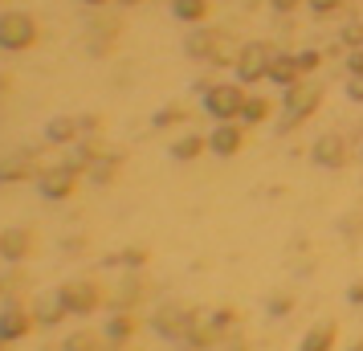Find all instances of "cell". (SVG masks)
<instances>
[{
    "label": "cell",
    "mask_w": 363,
    "mask_h": 351,
    "mask_svg": "<svg viewBox=\"0 0 363 351\" xmlns=\"http://www.w3.org/2000/svg\"><path fill=\"white\" fill-rule=\"evenodd\" d=\"M269 111H274V102H269V99H262V94H249L245 111H241V123H245V127L265 123V118H269Z\"/></svg>",
    "instance_id": "20"
},
{
    "label": "cell",
    "mask_w": 363,
    "mask_h": 351,
    "mask_svg": "<svg viewBox=\"0 0 363 351\" xmlns=\"http://www.w3.org/2000/svg\"><path fill=\"white\" fill-rule=\"evenodd\" d=\"M172 13L184 25H204L208 21V0H172Z\"/></svg>",
    "instance_id": "16"
},
{
    "label": "cell",
    "mask_w": 363,
    "mask_h": 351,
    "mask_svg": "<svg viewBox=\"0 0 363 351\" xmlns=\"http://www.w3.org/2000/svg\"><path fill=\"white\" fill-rule=\"evenodd\" d=\"M78 131H82L78 118H50L45 139H50V143H78Z\"/></svg>",
    "instance_id": "17"
},
{
    "label": "cell",
    "mask_w": 363,
    "mask_h": 351,
    "mask_svg": "<svg viewBox=\"0 0 363 351\" xmlns=\"http://www.w3.org/2000/svg\"><path fill=\"white\" fill-rule=\"evenodd\" d=\"M37 188H41L45 201H66V196H74V188H78V164L45 167V172L37 176Z\"/></svg>",
    "instance_id": "5"
},
{
    "label": "cell",
    "mask_w": 363,
    "mask_h": 351,
    "mask_svg": "<svg viewBox=\"0 0 363 351\" xmlns=\"http://www.w3.org/2000/svg\"><path fill=\"white\" fill-rule=\"evenodd\" d=\"M33 323L37 318H33V311H29L25 302H4V306H0V339H4V343L25 339Z\"/></svg>",
    "instance_id": "7"
},
{
    "label": "cell",
    "mask_w": 363,
    "mask_h": 351,
    "mask_svg": "<svg viewBox=\"0 0 363 351\" xmlns=\"http://www.w3.org/2000/svg\"><path fill=\"white\" fill-rule=\"evenodd\" d=\"M245 147V123L237 118V123H216L213 135H208V151L216 155H237V151Z\"/></svg>",
    "instance_id": "9"
},
{
    "label": "cell",
    "mask_w": 363,
    "mask_h": 351,
    "mask_svg": "<svg viewBox=\"0 0 363 351\" xmlns=\"http://www.w3.org/2000/svg\"><path fill=\"white\" fill-rule=\"evenodd\" d=\"M343 37H347V41H363V25H355V29H347Z\"/></svg>",
    "instance_id": "29"
},
{
    "label": "cell",
    "mask_w": 363,
    "mask_h": 351,
    "mask_svg": "<svg viewBox=\"0 0 363 351\" xmlns=\"http://www.w3.org/2000/svg\"><path fill=\"white\" fill-rule=\"evenodd\" d=\"M347 99L363 102V74H351V78H347Z\"/></svg>",
    "instance_id": "24"
},
{
    "label": "cell",
    "mask_w": 363,
    "mask_h": 351,
    "mask_svg": "<svg viewBox=\"0 0 363 351\" xmlns=\"http://www.w3.org/2000/svg\"><path fill=\"white\" fill-rule=\"evenodd\" d=\"M359 160H363V147H359Z\"/></svg>",
    "instance_id": "34"
},
{
    "label": "cell",
    "mask_w": 363,
    "mask_h": 351,
    "mask_svg": "<svg viewBox=\"0 0 363 351\" xmlns=\"http://www.w3.org/2000/svg\"><path fill=\"white\" fill-rule=\"evenodd\" d=\"M318 102H323V90H318V86H311V82L290 86V90H286V123H281V127L290 131V127H298L302 118H311V111L318 106Z\"/></svg>",
    "instance_id": "3"
},
{
    "label": "cell",
    "mask_w": 363,
    "mask_h": 351,
    "mask_svg": "<svg viewBox=\"0 0 363 351\" xmlns=\"http://www.w3.org/2000/svg\"><path fill=\"white\" fill-rule=\"evenodd\" d=\"M347 69H351V74H363V50H355L347 57Z\"/></svg>",
    "instance_id": "27"
},
{
    "label": "cell",
    "mask_w": 363,
    "mask_h": 351,
    "mask_svg": "<svg viewBox=\"0 0 363 351\" xmlns=\"http://www.w3.org/2000/svg\"><path fill=\"white\" fill-rule=\"evenodd\" d=\"M0 351H4V339H0Z\"/></svg>",
    "instance_id": "33"
},
{
    "label": "cell",
    "mask_w": 363,
    "mask_h": 351,
    "mask_svg": "<svg viewBox=\"0 0 363 351\" xmlns=\"http://www.w3.org/2000/svg\"><path fill=\"white\" fill-rule=\"evenodd\" d=\"M57 302H62V311H69V315H90L102 302V290L94 282H66L57 290Z\"/></svg>",
    "instance_id": "6"
},
{
    "label": "cell",
    "mask_w": 363,
    "mask_h": 351,
    "mask_svg": "<svg viewBox=\"0 0 363 351\" xmlns=\"http://www.w3.org/2000/svg\"><path fill=\"white\" fill-rule=\"evenodd\" d=\"M220 45H229V33H220V29H204V33L188 37V53H192V57H204V62H213V66L229 62V53L220 50Z\"/></svg>",
    "instance_id": "8"
},
{
    "label": "cell",
    "mask_w": 363,
    "mask_h": 351,
    "mask_svg": "<svg viewBox=\"0 0 363 351\" xmlns=\"http://www.w3.org/2000/svg\"><path fill=\"white\" fill-rule=\"evenodd\" d=\"M106 347V339L94 331H78V335H69L66 343H62V351H102Z\"/></svg>",
    "instance_id": "21"
},
{
    "label": "cell",
    "mask_w": 363,
    "mask_h": 351,
    "mask_svg": "<svg viewBox=\"0 0 363 351\" xmlns=\"http://www.w3.org/2000/svg\"><path fill=\"white\" fill-rule=\"evenodd\" d=\"M286 311H294V299H286V294H274V306H269V315H286Z\"/></svg>",
    "instance_id": "25"
},
{
    "label": "cell",
    "mask_w": 363,
    "mask_h": 351,
    "mask_svg": "<svg viewBox=\"0 0 363 351\" xmlns=\"http://www.w3.org/2000/svg\"><path fill=\"white\" fill-rule=\"evenodd\" d=\"M306 4H311V9L318 13V17H330V13L347 9V0H306Z\"/></svg>",
    "instance_id": "23"
},
{
    "label": "cell",
    "mask_w": 363,
    "mask_h": 351,
    "mask_svg": "<svg viewBox=\"0 0 363 351\" xmlns=\"http://www.w3.org/2000/svg\"><path fill=\"white\" fill-rule=\"evenodd\" d=\"M29 250H33V233H29V229H9V233H0V257L21 262V257H29Z\"/></svg>",
    "instance_id": "13"
},
{
    "label": "cell",
    "mask_w": 363,
    "mask_h": 351,
    "mask_svg": "<svg viewBox=\"0 0 363 351\" xmlns=\"http://www.w3.org/2000/svg\"><path fill=\"white\" fill-rule=\"evenodd\" d=\"M208 151V135H184L172 143V160H196Z\"/></svg>",
    "instance_id": "19"
},
{
    "label": "cell",
    "mask_w": 363,
    "mask_h": 351,
    "mask_svg": "<svg viewBox=\"0 0 363 351\" xmlns=\"http://www.w3.org/2000/svg\"><path fill=\"white\" fill-rule=\"evenodd\" d=\"M41 41V29L29 13H0V50H33Z\"/></svg>",
    "instance_id": "2"
},
{
    "label": "cell",
    "mask_w": 363,
    "mask_h": 351,
    "mask_svg": "<svg viewBox=\"0 0 363 351\" xmlns=\"http://www.w3.org/2000/svg\"><path fill=\"white\" fill-rule=\"evenodd\" d=\"M314 164H323V167H347V164H351V143H347V139H339V135L318 139V147H314Z\"/></svg>",
    "instance_id": "11"
},
{
    "label": "cell",
    "mask_w": 363,
    "mask_h": 351,
    "mask_svg": "<svg viewBox=\"0 0 363 351\" xmlns=\"http://www.w3.org/2000/svg\"><path fill=\"white\" fill-rule=\"evenodd\" d=\"M184 115H188L184 106H164V111L155 115V127H176V123H184Z\"/></svg>",
    "instance_id": "22"
},
{
    "label": "cell",
    "mask_w": 363,
    "mask_h": 351,
    "mask_svg": "<svg viewBox=\"0 0 363 351\" xmlns=\"http://www.w3.org/2000/svg\"><path fill=\"white\" fill-rule=\"evenodd\" d=\"M135 327H139V323H135V318L127 315V311H118V315L111 318V323H106V343L123 347V343H127V339L135 335Z\"/></svg>",
    "instance_id": "18"
},
{
    "label": "cell",
    "mask_w": 363,
    "mask_h": 351,
    "mask_svg": "<svg viewBox=\"0 0 363 351\" xmlns=\"http://www.w3.org/2000/svg\"><path fill=\"white\" fill-rule=\"evenodd\" d=\"M306 78V62H302V53H278L274 57V66H269V82H278V86H298Z\"/></svg>",
    "instance_id": "10"
},
{
    "label": "cell",
    "mask_w": 363,
    "mask_h": 351,
    "mask_svg": "<svg viewBox=\"0 0 363 351\" xmlns=\"http://www.w3.org/2000/svg\"><path fill=\"white\" fill-rule=\"evenodd\" d=\"M86 4H94V9H102V4H111V0H86Z\"/></svg>",
    "instance_id": "31"
},
{
    "label": "cell",
    "mask_w": 363,
    "mask_h": 351,
    "mask_svg": "<svg viewBox=\"0 0 363 351\" xmlns=\"http://www.w3.org/2000/svg\"><path fill=\"white\" fill-rule=\"evenodd\" d=\"M347 299H351V302H363V282L351 286V290H347Z\"/></svg>",
    "instance_id": "28"
},
{
    "label": "cell",
    "mask_w": 363,
    "mask_h": 351,
    "mask_svg": "<svg viewBox=\"0 0 363 351\" xmlns=\"http://www.w3.org/2000/svg\"><path fill=\"white\" fill-rule=\"evenodd\" d=\"M269 4H274V13H294L302 0H269Z\"/></svg>",
    "instance_id": "26"
},
{
    "label": "cell",
    "mask_w": 363,
    "mask_h": 351,
    "mask_svg": "<svg viewBox=\"0 0 363 351\" xmlns=\"http://www.w3.org/2000/svg\"><path fill=\"white\" fill-rule=\"evenodd\" d=\"M225 351H249V347L241 343V339H225Z\"/></svg>",
    "instance_id": "30"
},
{
    "label": "cell",
    "mask_w": 363,
    "mask_h": 351,
    "mask_svg": "<svg viewBox=\"0 0 363 351\" xmlns=\"http://www.w3.org/2000/svg\"><path fill=\"white\" fill-rule=\"evenodd\" d=\"M249 102V90L241 82H216L204 90V111L216 118V123H237L241 111Z\"/></svg>",
    "instance_id": "1"
},
{
    "label": "cell",
    "mask_w": 363,
    "mask_h": 351,
    "mask_svg": "<svg viewBox=\"0 0 363 351\" xmlns=\"http://www.w3.org/2000/svg\"><path fill=\"white\" fill-rule=\"evenodd\" d=\"M37 164L29 151H17V155H9V160H0V184H9V180H25V176H33Z\"/></svg>",
    "instance_id": "15"
},
{
    "label": "cell",
    "mask_w": 363,
    "mask_h": 351,
    "mask_svg": "<svg viewBox=\"0 0 363 351\" xmlns=\"http://www.w3.org/2000/svg\"><path fill=\"white\" fill-rule=\"evenodd\" d=\"M192 323H196V318H192V311L172 302V306H164V311L155 315V331H164V335H172V339H176V335H184Z\"/></svg>",
    "instance_id": "12"
},
{
    "label": "cell",
    "mask_w": 363,
    "mask_h": 351,
    "mask_svg": "<svg viewBox=\"0 0 363 351\" xmlns=\"http://www.w3.org/2000/svg\"><path fill=\"white\" fill-rule=\"evenodd\" d=\"M335 335H339V327L335 323H314L311 331L302 335V343H298V351H330L335 347Z\"/></svg>",
    "instance_id": "14"
},
{
    "label": "cell",
    "mask_w": 363,
    "mask_h": 351,
    "mask_svg": "<svg viewBox=\"0 0 363 351\" xmlns=\"http://www.w3.org/2000/svg\"><path fill=\"white\" fill-rule=\"evenodd\" d=\"M123 4H139V0H123Z\"/></svg>",
    "instance_id": "32"
},
{
    "label": "cell",
    "mask_w": 363,
    "mask_h": 351,
    "mask_svg": "<svg viewBox=\"0 0 363 351\" xmlns=\"http://www.w3.org/2000/svg\"><path fill=\"white\" fill-rule=\"evenodd\" d=\"M274 57L278 53L269 50V45H241V53H237V78H241V86L257 82V78H269Z\"/></svg>",
    "instance_id": "4"
}]
</instances>
